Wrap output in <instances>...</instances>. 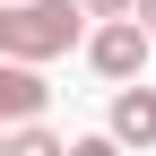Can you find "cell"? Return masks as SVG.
<instances>
[{"mask_svg":"<svg viewBox=\"0 0 156 156\" xmlns=\"http://www.w3.org/2000/svg\"><path fill=\"white\" fill-rule=\"evenodd\" d=\"M130 17H139V26H147V35H156V0H130Z\"/></svg>","mask_w":156,"mask_h":156,"instance_id":"obj_6","label":"cell"},{"mask_svg":"<svg viewBox=\"0 0 156 156\" xmlns=\"http://www.w3.org/2000/svg\"><path fill=\"white\" fill-rule=\"evenodd\" d=\"M78 9H87V17H122L130 0H78Z\"/></svg>","mask_w":156,"mask_h":156,"instance_id":"obj_5","label":"cell"},{"mask_svg":"<svg viewBox=\"0 0 156 156\" xmlns=\"http://www.w3.org/2000/svg\"><path fill=\"white\" fill-rule=\"evenodd\" d=\"M69 44H87V9L78 0H0V52L61 61Z\"/></svg>","mask_w":156,"mask_h":156,"instance_id":"obj_1","label":"cell"},{"mask_svg":"<svg viewBox=\"0 0 156 156\" xmlns=\"http://www.w3.org/2000/svg\"><path fill=\"white\" fill-rule=\"evenodd\" d=\"M113 147H156V87H139V78H122L113 87V113H104Z\"/></svg>","mask_w":156,"mask_h":156,"instance_id":"obj_3","label":"cell"},{"mask_svg":"<svg viewBox=\"0 0 156 156\" xmlns=\"http://www.w3.org/2000/svg\"><path fill=\"white\" fill-rule=\"evenodd\" d=\"M147 52H156V35H147V26H139L130 9H122V17H104V26L87 35V69L104 78V87H122V78H139V69H147Z\"/></svg>","mask_w":156,"mask_h":156,"instance_id":"obj_2","label":"cell"},{"mask_svg":"<svg viewBox=\"0 0 156 156\" xmlns=\"http://www.w3.org/2000/svg\"><path fill=\"white\" fill-rule=\"evenodd\" d=\"M52 87H44V61H17V52H0V130L26 122V113H44Z\"/></svg>","mask_w":156,"mask_h":156,"instance_id":"obj_4","label":"cell"}]
</instances>
